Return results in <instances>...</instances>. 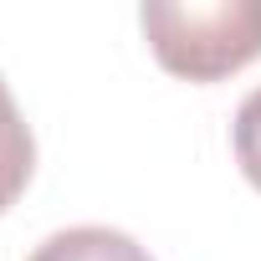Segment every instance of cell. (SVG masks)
<instances>
[{
    "label": "cell",
    "mask_w": 261,
    "mask_h": 261,
    "mask_svg": "<svg viewBox=\"0 0 261 261\" xmlns=\"http://www.w3.org/2000/svg\"><path fill=\"white\" fill-rule=\"evenodd\" d=\"M31 169H36V139H31L6 77H0V215L21 200V190L31 185Z\"/></svg>",
    "instance_id": "3957f363"
},
{
    "label": "cell",
    "mask_w": 261,
    "mask_h": 261,
    "mask_svg": "<svg viewBox=\"0 0 261 261\" xmlns=\"http://www.w3.org/2000/svg\"><path fill=\"white\" fill-rule=\"evenodd\" d=\"M26 261H154V256H149V246H139L128 230H113V225H72V230L46 236Z\"/></svg>",
    "instance_id": "7a4b0ae2"
},
{
    "label": "cell",
    "mask_w": 261,
    "mask_h": 261,
    "mask_svg": "<svg viewBox=\"0 0 261 261\" xmlns=\"http://www.w3.org/2000/svg\"><path fill=\"white\" fill-rule=\"evenodd\" d=\"M139 26L164 72L220 82L261 57V0H144Z\"/></svg>",
    "instance_id": "6da1fadb"
},
{
    "label": "cell",
    "mask_w": 261,
    "mask_h": 261,
    "mask_svg": "<svg viewBox=\"0 0 261 261\" xmlns=\"http://www.w3.org/2000/svg\"><path fill=\"white\" fill-rule=\"evenodd\" d=\"M230 139H236V164H241V174L261 190V87H251L246 102L236 108Z\"/></svg>",
    "instance_id": "277c9868"
}]
</instances>
